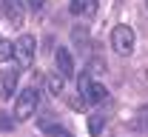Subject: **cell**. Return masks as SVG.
I'll use <instances>...</instances> for the list:
<instances>
[{
  "instance_id": "obj_1",
  "label": "cell",
  "mask_w": 148,
  "mask_h": 137,
  "mask_svg": "<svg viewBox=\"0 0 148 137\" xmlns=\"http://www.w3.org/2000/svg\"><path fill=\"white\" fill-rule=\"evenodd\" d=\"M37 106H40V92H37L34 86H26L17 94V100H14V117L17 120H29L37 112Z\"/></svg>"
},
{
  "instance_id": "obj_2",
  "label": "cell",
  "mask_w": 148,
  "mask_h": 137,
  "mask_svg": "<svg viewBox=\"0 0 148 137\" xmlns=\"http://www.w3.org/2000/svg\"><path fill=\"white\" fill-rule=\"evenodd\" d=\"M34 37L32 34H20L14 40V63H17V69H29L32 63H34Z\"/></svg>"
},
{
  "instance_id": "obj_3",
  "label": "cell",
  "mask_w": 148,
  "mask_h": 137,
  "mask_svg": "<svg viewBox=\"0 0 148 137\" xmlns=\"http://www.w3.org/2000/svg\"><path fill=\"white\" fill-rule=\"evenodd\" d=\"M111 46L117 54H131L134 52V29L131 26H117L111 32Z\"/></svg>"
},
{
  "instance_id": "obj_4",
  "label": "cell",
  "mask_w": 148,
  "mask_h": 137,
  "mask_svg": "<svg viewBox=\"0 0 148 137\" xmlns=\"http://www.w3.org/2000/svg\"><path fill=\"white\" fill-rule=\"evenodd\" d=\"M0 14L9 20L12 26H23V3L20 0H0Z\"/></svg>"
},
{
  "instance_id": "obj_5",
  "label": "cell",
  "mask_w": 148,
  "mask_h": 137,
  "mask_svg": "<svg viewBox=\"0 0 148 137\" xmlns=\"http://www.w3.org/2000/svg\"><path fill=\"white\" fill-rule=\"evenodd\" d=\"M54 66L63 77H74V60L69 54V49H57L54 52Z\"/></svg>"
},
{
  "instance_id": "obj_6",
  "label": "cell",
  "mask_w": 148,
  "mask_h": 137,
  "mask_svg": "<svg viewBox=\"0 0 148 137\" xmlns=\"http://www.w3.org/2000/svg\"><path fill=\"white\" fill-rule=\"evenodd\" d=\"M71 14H86V17H91L94 12H97V0H71Z\"/></svg>"
},
{
  "instance_id": "obj_7",
  "label": "cell",
  "mask_w": 148,
  "mask_h": 137,
  "mask_svg": "<svg viewBox=\"0 0 148 137\" xmlns=\"http://www.w3.org/2000/svg\"><path fill=\"white\" fill-rule=\"evenodd\" d=\"M106 97H108V89H106V86H100V83H91V86H88V92L83 94L86 103H103Z\"/></svg>"
},
{
  "instance_id": "obj_8",
  "label": "cell",
  "mask_w": 148,
  "mask_h": 137,
  "mask_svg": "<svg viewBox=\"0 0 148 137\" xmlns=\"http://www.w3.org/2000/svg\"><path fill=\"white\" fill-rule=\"evenodd\" d=\"M14 89H17V72H6V74L0 77V94L9 100Z\"/></svg>"
},
{
  "instance_id": "obj_9",
  "label": "cell",
  "mask_w": 148,
  "mask_h": 137,
  "mask_svg": "<svg viewBox=\"0 0 148 137\" xmlns=\"http://www.w3.org/2000/svg\"><path fill=\"white\" fill-rule=\"evenodd\" d=\"M12 57H14V43L12 40H0V63H6Z\"/></svg>"
},
{
  "instance_id": "obj_10",
  "label": "cell",
  "mask_w": 148,
  "mask_h": 137,
  "mask_svg": "<svg viewBox=\"0 0 148 137\" xmlns=\"http://www.w3.org/2000/svg\"><path fill=\"white\" fill-rule=\"evenodd\" d=\"M63 80H66L63 74H51V77H49V92H51L54 97H57V94H63Z\"/></svg>"
},
{
  "instance_id": "obj_11",
  "label": "cell",
  "mask_w": 148,
  "mask_h": 137,
  "mask_svg": "<svg viewBox=\"0 0 148 137\" xmlns=\"http://www.w3.org/2000/svg\"><path fill=\"white\" fill-rule=\"evenodd\" d=\"M134 126H137L140 131H145V134H148V106L140 109V114H137V120H134Z\"/></svg>"
},
{
  "instance_id": "obj_12",
  "label": "cell",
  "mask_w": 148,
  "mask_h": 137,
  "mask_svg": "<svg viewBox=\"0 0 148 137\" xmlns=\"http://www.w3.org/2000/svg\"><path fill=\"white\" fill-rule=\"evenodd\" d=\"M106 126V117L103 114H91V120H88V129H91V134H100V129Z\"/></svg>"
},
{
  "instance_id": "obj_13",
  "label": "cell",
  "mask_w": 148,
  "mask_h": 137,
  "mask_svg": "<svg viewBox=\"0 0 148 137\" xmlns=\"http://www.w3.org/2000/svg\"><path fill=\"white\" fill-rule=\"evenodd\" d=\"M14 120H17V117H12V114L0 112V129H3V131H12V129H14Z\"/></svg>"
},
{
  "instance_id": "obj_14",
  "label": "cell",
  "mask_w": 148,
  "mask_h": 137,
  "mask_svg": "<svg viewBox=\"0 0 148 137\" xmlns=\"http://www.w3.org/2000/svg\"><path fill=\"white\" fill-rule=\"evenodd\" d=\"M88 86H91L88 74H80V77H77V92H80V94H86V92H88Z\"/></svg>"
},
{
  "instance_id": "obj_15",
  "label": "cell",
  "mask_w": 148,
  "mask_h": 137,
  "mask_svg": "<svg viewBox=\"0 0 148 137\" xmlns=\"http://www.w3.org/2000/svg\"><path fill=\"white\" fill-rule=\"evenodd\" d=\"M71 37H74V43H77V46H83V43L88 40V32H86V29H74Z\"/></svg>"
},
{
  "instance_id": "obj_16",
  "label": "cell",
  "mask_w": 148,
  "mask_h": 137,
  "mask_svg": "<svg viewBox=\"0 0 148 137\" xmlns=\"http://www.w3.org/2000/svg\"><path fill=\"white\" fill-rule=\"evenodd\" d=\"M29 3H32V9H40V6H43L46 0H29Z\"/></svg>"
},
{
  "instance_id": "obj_17",
  "label": "cell",
  "mask_w": 148,
  "mask_h": 137,
  "mask_svg": "<svg viewBox=\"0 0 148 137\" xmlns=\"http://www.w3.org/2000/svg\"><path fill=\"white\" fill-rule=\"evenodd\" d=\"M69 137H71V134H69Z\"/></svg>"
},
{
  "instance_id": "obj_18",
  "label": "cell",
  "mask_w": 148,
  "mask_h": 137,
  "mask_svg": "<svg viewBox=\"0 0 148 137\" xmlns=\"http://www.w3.org/2000/svg\"><path fill=\"white\" fill-rule=\"evenodd\" d=\"M145 3H148V0H145Z\"/></svg>"
}]
</instances>
